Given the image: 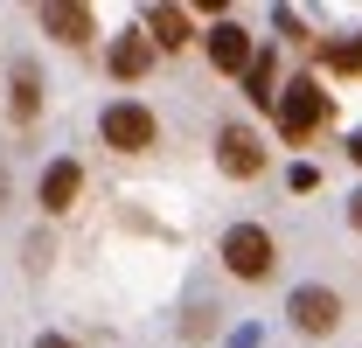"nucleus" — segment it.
Here are the masks:
<instances>
[{
	"label": "nucleus",
	"instance_id": "f257e3e1",
	"mask_svg": "<svg viewBox=\"0 0 362 348\" xmlns=\"http://www.w3.org/2000/svg\"><path fill=\"white\" fill-rule=\"evenodd\" d=\"M320 119H327V91H320V77H300V84L279 91V132H286V139H307Z\"/></svg>",
	"mask_w": 362,
	"mask_h": 348
},
{
	"label": "nucleus",
	"instance_id": "f03ea898",
	"mask_svg": "<svg viewBox=\"0 0 362 348\" xmlns=\"http://www.w3.org/2000/svg\"><path fill=\"white\" fill-rule=\"evenodd\" d=\"M223 265L237 272V279H265L272 265H279V244H272L258 223H237V230L223 237Z\"/></svg>",
	"mask_w": 362,
	"mask_h": 348
},
{
	"label": "nucleus",
	"instance_id": "7ed1b4c3",
	"mask_svg": "<svg viewBox=\"0 0 362 348\" xmlns=\"http://www.w3.org/2000/svg\"><path fill=\"white\" fill-rule=\"evenodd\" d=\"M98 132H105V146H119V153H146V146L160 139V126H153V112H146V105H133V98H126V105H112Z\"/></svg>",
	"mask_w": 362,
	"mask_h": 348
},
{
	"label": "nucleus",
	"instance_id": "20e7f679",
	"mask_svg": "<svg viewBox=\"0 0 362 348\" xmlns=\"http://www.w3.org/2000/svg\"><path fill=\"white\" fill-rule=\"evenodd\" d=\"M293 320H300L307 335H334V320H341V300H334L327 286H300V293H293Z\"/></svg>",
	"mask_w": 362,
	"mask_h": 348
},
{
	"label": "nucleus",
	"instance_id": "39448f33",
	"mask_svg": "<svg viewBox=\"0 0 362 348\" xmlns=\"http://www.w3.org/2000/svg\"><path fill=\"white\" fill-rule=\"evenodd\" d=\"M265 168V146L251 139L244 126H223V174H237V181H251V174Z\"/></svg>",
	"mask_w": 362,
	"mask_h": 348
},
{
	"label": "nucleus",
	"instance_id": "423d86ee",
	"mask_svg": "<svg viewBox=\"0 0 362 348\" xmlns=\"http://www.w3.org/2000/svg\"><path fill=\"white\" fill-rule=\"evenodd\" d=\"M77 188H84V168H77V161H56V168L42 174V209L63 216V209L77 202Z\"/></svg>",
	"mask_w": 362,
	"mask_h": 348
},
{
	"label": "nucleus",
	"instance_id": "0eeeda50",
	"mask_svg": "<svg viewBox=\"0 0 362 348\" xmlns=\"http://www.w3.org/2000/svg\"><path fill=\"white\" fill-rule=\"evenodd\" d=\"M209 63H216V70H244V63H251V35L230 28V21H216V28H209Z\"/></svg>",
	"mask_w": 362,
	"mask_h": 348
},
{
	"label": "nucleus",
	"instance_id": "6e6552de",
	"mask_svg": "<svg viewBox=\"0 0 362 348\" xmlns=\"http://www.w3.org/2000/svg\"><path fill=\"white\" fill-rule=\"evenodd\" d=\"M42 28L56 35V42H90V14H84V7H70V0H49V7H42Z\"/></svg>",
	"mask_w": 362,
	"mask_h": 348
},
{
	"label": "nucleus",
	"instance_id": "1a4fd4ad",
	"mask_svg": "<svg viewBox=\"0 0 362 348\" xmlns=\"http://www.w3.org/2000/svg\"><path fill=\"white\" fill-rule=\"evenodd\" d=\"M146 63H153V42H146V35H119V42H112V77L133 84V77H146Z\"/></svg>",
	"mask_w": 362,
	"mask_h": 348
},
{
	"label": "nucleus",
	"instance_id": "9d476101",
	"mask_svg": "<svg viewBox=\"0 0 362 348\" xmlns=\"http://www.w3.org/2000/svg\"><path fill=\"white\" fill-rule=\"evenodd\" d=\"M146 42L153 49H181L188 42V14H181V7H153V14H146Z\"/></svg>",
	"mask_w": 362,
	"mask_h": 348
},
{
	"label": "nucleus",
	"instance_id": "9b49d317",
	"mask_svg": "<svg viewBox=\"0 0 362 348\" xmlns=\"http://www.w3.org/2000/svg\"><path fill=\"white\" fill-rule=\"evenodd\" d=\"M244 84H251V98L265 105L272 84H279V63H272V56H251V63H244Z\"/></svg>",
	"mask_w": 362,
	"mask_h": 348
},
{
	"label": "nucleus",
	"instance_id": "f8f14e48",
	"mask_svg": "<svg viewBox=\"0 0 362 348\" xmlns=\"http://www.w3.org/2000/svg\"><path fill=\"white\" fill-rule=\"evenodd\" d=\"M327 63L349 77V70H362V49H356V42H334V49H327Z\"/></svg>",
	"mask_w": 362,
	"mask_h": 348
},
{
	"label": "nucleus",
	"instance_id": "ddd939ff",
	"mask_svg": "<svg viewBox=\"0 0 362 348\" xmlns=\"http://www.w3.org/2000/svg\"><path fill=\"white\" fill-rule=\"evenodd\" d=\"M14 112L35 119V77H28V70H21V84H14Z\"/></svg>",
	"mask_w": 362,
	"mask_h": 348
},
{
	"label": "nucleus",
	"instance_id": "4468645a",
	"mask_svg": "<svg viewBox=\"0 0 362 348\" xmlns=\"http://www.w3.org/2000/svg\"><path fill=\"white\" fill-rule=\"evenodd\" d=\"M35 348H70V342H63V335H42V342H35Z\"/></svg>",
	"mask_w": 362,
	"mask_h": 348
},
{
	"label": "nucleus",
	"instance_id": "2eb2a0df",
	"mask_svg": "<svg viewBox=\"0 0 362 348\" xmlns=\"http://www.w3.org/2000/svg\"><path fill=\"white\" fill-rule=\"evenodd\" d=\"M349 223H356V230H362V195H356V202H349Z\"/></svg>",
	"mask_w": 362,
	"mask_h": 348
},
{
	"label": "nucleus",
	"instance_id": "dca6fc26",
	"mask_svg": "<svg viewBox=\"0 0 362 348\" xmlns=\"http://www.w3.org/2000/svg\"><path fill=\"white\" fill-rule=\"evenodd\" d=\"M349 153H356V168H362V132H356V139H349Z\"/></svg>",
	"mask_w": 362,
	"mask_h": 348
},
{
	"label": "nucleus",
	"instance_id": "f3484780",
	"mask_svg": "<svg viewBox=\"0 0 362 348\" xmlns=\"http://www.w3.org/2000/svg\"><path fill=\"white\" fill-rule=\"evenodd\" d=\"M0 195H7V181H0Z\"/></svg>",
	"mask_w": 362,
	"mask_h": 348
}]
</instances>
